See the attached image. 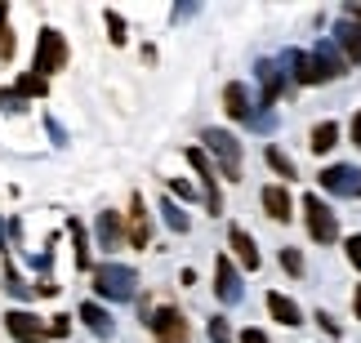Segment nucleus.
I'll return each instance as SVG.
<instances>
[{
  "label": "nucleus",
  "mask_w": 361,
  "mask_h": 343,
  "mask_svg": "<svg viewBox=\"0 0 361 343\" xmlns=\"http://www.w3.org/2000/svg\"><path fill=\"white\" fill-rule=\"evenodd\" d=\"M125 237H130L134 250H147V241H152V218H147L143 197H130V223H125Z\"/></svg>",
  "instance_id": "nucleus-11"
},
{
  "label": "nucleus",
  "mask_w": 361,
  "mask_h": 343,
  "mask_svg": "<svg viewBox=\"0 0 361 343\" xmlns=\"http://www.w3.org/2000/svg\"><path fill=\"white\" fill-rule=\"evenodd\" d=\"M67 232H72V241H76V268L85 272V268H90V241H85V227H80L76 218H72V223H67Z\"/></svg>",
  "instance_id": "nucleus-22"
},
{
  "label": "nucleus",
  "mask_w": 361,
  "mask_h": 343,
  "mask_svg": "<svg viewBox=\"0 0 361 343\" xmlns=\"http://www.w3.org/2000/svg\"><path fill=\"white\" fill-rule=\"evenodd\" d=\"M5 330L18 343H49V325L40 321L36 312H27V308H9L5 312Z\"/></svg>",
  "instance_id": "nucleus-8"
},
{
  "label": "nucleus",
  "mask_w": 361,
  "mask_h": 343,
  "mask_svg": "<svg viewBox=\"0 0 361 343\" xmlns=\"http://www.w3.org/2000/svg\"><path fill=\"white\" fill-rule=\"evenodd\" d=\"M335 45L343 54V63H361V9L348 5L339 18V32H335Z\"/></svg>",
  "instance_id": "nucleus-9"
},
{
  "label": "nucleus",
  "mask_w": 361,
  "mask_h": 343,
  "mask_svg": "<svg viewBox=\"0 0 361 343\" xmlns=\"http://www.w3.org/2000/svg\"><path fill=\"white\" fill-rule=\"evenodd\" d=\"M67 67V40L54 32V27H40V36H36V63H32V72L40 80H49L54 72H63Z\"/></svg>",
  "instance_id": "nucleus-3"
},
{
  "label": "nucleus",
  "mask_w": 361,
  "mask_h": 343,
  "mask_svg": "<svg viewBox=\"0 0 361 343\" xmlns=\"http://www.w3.org/2000/svg\"><path fill=\"white\" fill-rule=\"evenodd\" d=\"M263 210H268V218H276V223H290V218H295V214H290V192L286 187H263Z\"/></svg>",
  "instance_id": "nucleus-16"
},
{
  "label": "nucleus",
  "mask_w": 361,
  "mask_h": 343,
  "mask_svg": "<svg viewBox=\"0 0 361 343\" xmlns=\"http://www.w3.org/2000/svg\"><path fill=\"white\" fill-rule=\"evenodd\" d=\"M303 223H308V232H312L317 245H335L339 241V223H335V214H330L326 201L303 197Z\"/></svg>",
  "instance_id": "nucleus-6"
},
{
  "label": "nucleus",
  "mask_w": 361,
  "mask_h": 343,
  "mask_svg": "<svg viewBox=\"0 0 361 343\" xmlns=\"http://www.w3.org/2000/svg\"><path fill=\"white\" fill-rule=\"evenodd\" d=\"M268 312H272V321H281V325H303V312H299V304L295 299H286V294H276V290H268Z\"/></svg>",
  "instance_id": "nucleus-14"
},
{
  "label": "nucleus",
  "mask_w": 361,
  "mask_h": 343,
  "mask_svg": "<svg viewBox=\"0 0 361 343\" xmlns=\"http://www.w3.org/2000/svg\"><path fill=\"white\" fill-rule=\"evenodd\" d=\"M353 143H357V147H361V112H357V116H353Z\"/></svg>",
  "instance_id": "nucleus-35"
},
{
  "label": "nucleus",
  "mask_w": 361,
  "mask_h": 343,
  "mask_svg": "<svg viewBox=\"0 0 361 343\" xmlns=\"http://www.w3.org/2000/svg\"><path fill=\"white\" fill-rule=\"evenodd\" d=\"M353 312H357V321H361V285H357V294H353Z\"/></svg>",
  "instance_id": "nucleus-36"
},
{
  "label": "nucleus",
  "mask_w": 361,
  "mask_h": 343,
  "mask_svg": "<svg viewBox=\"0 0 361 343\" xmlns=\"http://www.w3.org/2000/svg\"><path fill=\"white\" fill-rule=\"evenodd\" d=\"M317 321H322V330H326V335H339V321L330 317V312H317Z\"/></svg>",
  "instance_id": "nucleus-33"
},
{
  "label": "nucleus",
  "mask_w": 361,
  "mask_h": 343,
  "mask_svg": "<svg viewBox=\"0 0 361 343\" xmlns=\"http://www.w3.org/2000/svg\"><path fill=\"white\" fill-rule=\"evenodd\" d=\"M322 187L335 197H361V170L353 166H326L322 170Z\"/></svg>",
  "instance_id": "nucleus-10"
},
{
  "label": "nucleus",
  "mask_w": 361,
  "mask_h": 343,
  "mask_svg": "<svg viewBox=\"0 0 361 343\" xmlns=\"http://www.w3.org/2000/svg\"><path fill=\"white\" fill-rule=\"evenodd\" d=\"M103 18H107V32H112V45H125V18H121L116 9H107Z\"/></svg>",
  "instance_id": "nucleus-26"
},
{
  "label": "nucleus",
  "mask_w": 361,
  "mask_h": 343,
  "mask_svg": "<svg viewBox=\"0 0 361 343\" xmlns=\"http://www.w3.org/2000/svg\"><path fill=\"white\" fill-rule=\"evenodd\" d=\"M23 103L27 99H18L13 89H0V107H5V112H23Z\"/></svg>",
  "instance_id": "nucleus-29"
},
{
  "label": "nucleus",
  "mask_w": 361,
  "mask_h": 343,
  "mask_svg": "<svg viewBox=\"0 0 361 343\" xmlns=\"http://www.w3.org/2000/svg\"><path fill=\"white\" fill-rule=\"evenodd\" d=\"M188 166L197 170V178H201V192H205V210L210 214H224V197H219V178H214V166H210V152L205 147H188Z\"/></svg>",
  "instance_id": "nucleus-7"
},
{
  "label": "nucleus",
  "mask_w": 361,
  "mask_h": 343,
  "mask_svg": "<svg viewBox=\"0 0 361 343\" xmlns=\"http://www.w3.org/2000/svg\"><path fill=\"white\" fill-rule=\"evenodd\" d=\"M99 241H103V250H116V245L125 241L121 214H116V210H103V214H99Z\"/></svg>",
  "instance_id": "nucleus-17"
},
{
  "label": "nucleus",
  "mask_w": 361,
  "mask_h": 343,
  "mask_svg": "<svg viewBox=\"0 0 361 343\" xmlns=\"http://www.w3.org/2000/svg\"><path fill=\"white\" fill-rule=\"evenodd\" d=\"M147 330H152V339H157V343H188L192 339V325H188V317L174 304L152 308L147 312Z\"/></svg>",
  "instance_id": "nucleus-2"
},
{
  "label": "nucleus",
  "mask_w": 361,
  "mask_h": 343,
  "mask_svg": "<svg viewBox=\"0 0 361 343\" xmlns=\"http://www.w3.org/2000/svg\"><path fill=\"white\" fill-rule=\"evenodd\" d=\"M13 94H18V99H45V94H49V80H40L36 72H27V76L13 80Z\"/></svg>",
  "instance_id": "nucleus-19"
},
{
  "label": "nucleus",
  "mask_w": 361,
  "mask_h": 343,
  "mask_svg": "<svg viewBox=\"0 0 361 343\" xmlns=\"http://www.w3.org/2000/svg\"><path fill=\"white\" fill-rule=\"evenodd\" d=\"M165 218H170V227H174V232H188V214L178 210L174 201H165Z\"/></svg>",
  "instance_id": "nucleus-28"
},
{
  "label": "nucleus",
  "mask_w": 361,
  "mask_h": 343,
  "mask_svg": "<svg viewBox=\"0 0 361 343\" xmlns=\"http://www.w3.org/2000/svg\"><path fill=\"white\" fill-rule=\"evenodd\" d=\"M281 268L290 272V277H303V254L295 250V245H286V250H281Z\"/></svg>",
  "instance_id": "nucleus-25"
},
{
  "label": "nucleus",
  "mask_w": 361,
  "mask_h": 343,
  "mask_svg": "<svg viewBox=\"0 0 361 343\" xmlns=\"http://www.w3.org/2000/svg\"><path fill=\"white\" fill-rule=\"evenodd\" d=\"M67 330H72V317H54L49 321V339H67Z\"/></svg>",
  "instance_id": "nucleus-31"
},
{
  "label": "nucleus",
  "mask_w": 361,
  "mask_h": 343,
  "mask_svg": "<svg viewBox=\"0 0 361 343\" xmlns=\"http://www.w3.org/2000/svg\"><path fill=\"white\" fill-rule=\"evenodd\" d=\"M214 294L224 299V304H237L241 299V277H237V268H232L228 254H219V263H214Z\"/></svg>",
  "instance_id": "nucleus-12"
},
{
  "label": "nucleus",
  "mask_w": 361,
  "mask_h": 343,
  "mask_svg": "<svg viewBox=\"0 0 361 343\" xmlns=\"http://www.w3.org/2000/svg\"><path fill=\"white\" fill-rule=\"evenodd\" d=\"M224 112L228 116H237V120H255V107H250V94H245V85H224Z\"/></svg>",
  "instance_id": "nucleus-15"
},
{
  "label": "nucleus",
  "mask_w": 361,
  "mask_h": 343,
  "mask_svg": "<svg viewBox=\"0 0 361 343\" xmlns=\"http://www.w3.org/2000/svg\"><path fill=\"white\" fill-rule=\"evenodd\" d=\"M210 343H232V330H228V317H210Z\"/></svg>",
  "instance_id": "nucleus-27"
},
{
  "label": "nucleus",
  "mask_w": 361,
  "mask_h": 343,
  "mask_svg": "<svg viewBox=\"0 0 361 343\" xmlns=\"http://www.w3.org/2000/svg\"><path fill=\"white\" fill-rule=\"evenodd\" d=\"M80 321H85L94 335H112V317H107V312L94 304V299H90V304H80Z\"/></svg>",
  "instance_id": "nucleus-18"
},
{
  "label": "nucleus",
  "mask_w": 361,
  "mask_h": 343,
  "mask_svg": "<svg viewBox=\"0 0 361 343\" xmlns=\"http://www.w3.org/2000/svg\"><path fill=\"white\" fill-rule=\"evenodd\" d=\"M290 67H295L299 85H326L330 76L343 72V58L335 49H317V54H290Z\"/></svg>",
  "instance_id": "nucleus-1"
},
{
  "label": "nucleus",
  "mask_w": 361,
  "mask_h": 343,
  "mask_svg": "<svg viewBox=\"0 0 361 343\" xmlns=\"http://www.w3.org/2000/svg\"><path fill=\"white\" fill-rule=\"evenodd\" d=\"M134 272L130 268H121V263H99L94 268V290H99L103 299H134Z\"/></svg>",
  "instance_id": "nucleus-5"
},
{
  "label": "nucleus",
  "mask_w": 361,
  "mask_h": 343,
  "mask_svg": "<svg viewBox=\"0 0 361 343\" xmlns=\"http://www.w3.org/2000/svg\"><path fill=\"white\" fill-rule=\"evenodd\" d=\"M0 245H5V227H0Z\"/></svg>",
  "instance_id": "nucleus-37"
},
{
  "label": "nucleus",
  "mask_w": 361,
  "mask_h": 343,
  "mask_svg": "<svg viewBox=\"0 0 361 343\" xmlns=\"http://www.w3.org/2000/svg\"><path fill=\"white\" fill-rule=\"evenodd\" d=\"M263 156H268V166L281 174V178H295V161H290L281 147H272V143H268V152H263Z\"/></svg>",
  "instance_id": "nucleus-24"
},
{
  "label": "nucleus",
  "mask_w": 361,
  "mask_h": 343,
  "mask_svg": "<svg viewBox=\"0 0 361 343\" xmlns=\"http://www.w3.org/2000/svg\"><path fill=\"white\" fill-rule=\"evenodd\" d=\"M343 250H348V258H353V268L361 272V232H357V237H348V241H343Z\"/></svg>",
  "instance_id": "nucleus-30"
},
{
  "label": "nucleus",
  "mask_w": 361,
  "mask_h": 343,
  "mask_svg": "<svg viewBox=\"0 0 361 343\" xmlns=\"http://www.w3.org/2000/svg\"><path fill=\"white\" fill-rule=\"evenodd\" d=\"M13 58V27H9V9L0 5V63Z\"/></svg>",
  "instance_id": "nucleus-23"
},
{
  "label": "nucleus",
  "mask_w": 361,
  "mask_h": 343,
  "mask_svg": "<svg viewBox=\"0 0 361 343\" xmlns=\"http://www.w3.org/2000/svg\"><path fill=\"white\" fill-rule=\"evenodd\" d=\"M339 143V125H335V120H322V125H317L312 130V152H330V147H335Z\"/></svg>",
  "instance_id": "nucleus-21"
},
{
  "label": "nucleus",
  "mask_w": 361,
  "mask_h": 343,
  "mask_svg": "<svg viewBox=\"0 0 361 343\" xmlns=\"http://www.w3.org/2000/svg\"><path fill=\"white\" fill-rule=\"evenodd\" d=\"M170 192H174V197H197V187H192V183H183V178H174V183H170Z\"/></svg>",
  "instance_id": "nucleus-32"
},
{
  "label": "nucleus",
  "mask_w": 361,
  "mask_h": 343,
  "mask_svg": "<svg viewBox=\"0 0 361 343\" xmlns=\"http://www.w3.org/2000/svg\"><path fill=\"white\" fill-rule=\"evenodd\" d=\"M259 80H263V107H272V99L281 94V72L272 63H259Z\"/></svg>",
  "instance_id": "nucleus-20"
},
{
  "label": "nucleus",
  "mask_w": 361,
  "mask_h": 343,
  "mask_svg": "<svg viewBox=\"0 0 361 343\" xmlns=\"http://www.w3.org/2000/svg\"><path fill=\"white\" fill-rule=\"evenodd\" d=\"M205 152L219 156V170L228 183H241V143L228 130H205Z\"/></svg>",
  "instance_id": "nucleus-4"
},
{
  "label": "nucleus",
  "mask_w": 361,
  "mask_h": 343,
  "mask_svg": "<svg viewBox=\"0 0 361 343\" xmlns=\"http://www.w3.org/2000/svg\"><path fill=\"white\" fill-rule=\"evenodd\" d=\"M241 343H268V335L263 330H241Z\"/></svg>",
  "instance_id": "nucleus-34"
},
{
  "label": "nucleus",
  "mask_w": 361,
  "mask_h": 343,
  "mask_svg": "<svg viewBox=\"0 0 361 343\" xmlns=\"http://www.w3.org/2000/svg\"><path fill=\"white\" fill-rule=\"evenodd\" d=\"M228 245H232V250H237L241 268H250V272H255V268L263 263V258H259V245L250 241V232H245V227H237V223H232V227H228Z\"/></svg>",
  "instance_id": "nucleus-13"
}]
</instances>
